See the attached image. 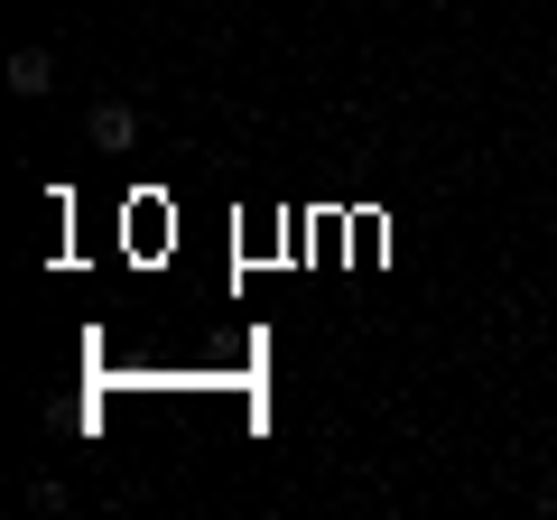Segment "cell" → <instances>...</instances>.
Returning <instances> with one entry per match:
<instances>
[{"label":"cell","mask_w":557,"mask_h":520,"mask_svg":"<svg viewBox=\"0 0 557 520\" xmlns=\"http://www.w3.org/2000/svg\"><path fill=\"white\" fill-rule=\"evenodd\" d=\"M84 140H94L102 159H131L139 149V112L131 102H94V112H84Z\"/></svg>","instance_id":"6da1fadb"},{"label":"cell","mask_w":557,"mask_h":520,"mask_svg":"<svg viewBox=\"0 0 557 520\" xmlns=\"http://www.w3.org/2000/svg\"><path fill=\"white\" fill-rule=\"evenodd\" d=\"M10 94L47 102V94H57V57H47V47H20V57H10Z\"/></svg>","instance_id":"7a4b0ae2"}]
</instances>
